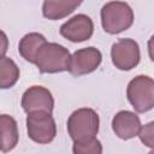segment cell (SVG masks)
<instances>
[{
  "mask_svg": "<svg viewBox=\"0 0 154 154\" xmlns=\"http://www.w3.org/2000/svg\"><path fill=\"white\" fill-rule=\"evenodd\" d=\"M71 54L67 48L55 42H45L36 53L34 64L41 73H58L69 70Z\"/></svg>",
  "mask_w": 154,
  "mask_h": 154,
  "instance_id": "1",
  "label": "cell"
},
{
  "mask_svg": "<svg viewBox=\"0 0 154 154\" xmlns=\"http://www.w3.org/2000/svg\"><path fill=\"white\" fill-rule=\"evenodd\" d=\"M66 126L73 142H84L96 137L100 128V118L93 108L82 107L71 113Z\"/></svg>",
  "mask_w": 154,
  "mask_h": 154,
  "instance_id": "2",
  "label": "cell"
},
{
  "mask_svg": "<svg viewBox=\"0 0 154 154\" xmlns=\"http://www.w3.org/2000/svg\"><path fill=\"white\" fill-rule=\"evenodd\" d=\"M101 25L108 34H119L128 30L134 23V11L125 1L113 0L101 8Z\"/></svg>",
  "mask_w": 154,
  "mask_h": 154,
  "instance_id": "3",
  "label": "cell"
},
{
  "mask_svg": "<svg viewBox=\"0 0 154 154\" xmlns=\"http://www.w3.org/2000/svg\"><path fill=\"white\" fill-rule=\"evenodd\" d=\"M126 97L134 109L144 113L154 107V81L147 75H138L126 87Z\"/></svg>",
  "mask_w": 154,
  "mask_h": 154,
  "instance_id": "4",
  "label": "cell"
},
{
  "mask_svg": "<svg viewBox=\"0 0 154 154\" xmlns=\"http://www.w3.org/2000/svg\"><path fill=\"white\" fill-rule=\"evenodd\" d=\"M25 123L28 136L31 141L38 144H48L55 138L57 124L52 113L43 111L28 113Z\"/></svg>",
  "mask_w": 154,
  "mask_h": 154,
  "instance_id": "5",
  "label": "cell"
},
{
  "mask_svg": "<svg viewBox=\"0 0 154 154\" xmlns=\"http://www.w3.org/2000/svg\"><path fill=\"white\" fill-rule=\"evenodd\" d=\"M111 59L118 70H132L138 65L141 59L138 43L132 38H119L112 45Z\"/></svg>",
  "mask_w": 154,
  "mask_h": 154,
  "instance_id": "6",
  "label": "cell"
},
{
  "mask_svg": "<svg viewBox=\"0 0 154 154\" xmlns=\"http://www.w3.org/2000/svg\"><path fill=\"white\" fill-rule=\"evenodd\" d=\"M102 61L101 52L95 47H85L77 49L70 59L69 72L75 76L79 77L83 75H88L94 72Z\"/></svg>",
  "mask_w": 154,
  "mask_h": 154,
  "instance_id": "7",
  "label": "cell"
},
{
  "mask_svg": "<svg viewBox=\"0 0 154 154\" xmlns=\"http://www.w3.org/2000/svg\"><path fill=\"white\" fill-rule=\"evenodd\" d=\"M60 35L71 42L88 41L94 32V23L91 18L84 13H78L67 19L59 29Z\"/></svg>",
  "mask_w": 154,
  "mask_h": 154,
  "instance_id": "8",
  "label": "cell"
},
{
  "mask_svg": "<svg viewBox=\"0 0 154 154\" xmlns=\"http://www.w3.org/2000/svg\"><path fill=\"white\" fill-rule=\"evenodd\" d=\"M22 107L26 114L37 111L52 113L54 108V99L47 88L42 85H31L22 96Z\"/></svg>",
  "mask_w": 154,
  "mask_h": 154,
  "instance_id": "9",
  "label": "cell"
},
{
  "mask_svg": "<svg viewBox=\"0 0 154 154\" xmlns=\"http://www.w3.org/2000/svg\"><path fill=\"white\" fill-rule=\"evenodd\" d=\"M141 128L140 117L131 111H119L112 119V130L122 140H130L137 136Z\"/></svg>",
  "mask_w": 154,
  "mask_h": 154,
  "instance_id": "10",
  "label": "cell"
},
{
  "mask_svg": "<svg viewBox=\"0 0 154 154\" xmlns=\"http://www.w3.org/2000/svg\"><path fill=\"white\" fill-rule=\"evenodd\" d=\"M83 0H45L42 5V14L51 20H58L71 14Z\"/></svg>",
  "mask_w": 154,
  "mask_h": 154,
  "instance_id": "11",
  "label": "cell"
},
{
  "mask_svg": "<svg viewBox=\"0 0 154 154\" xmlns=\"http://www.w3.org/2000/svg\"><path fill=\"white\" fill-rule=\"evenodd\" d=\"M19 140L18 124L8 114H0V150L7 153L17 146Z\"/></svg>",
  "mask_w": 154,
  "mask_h": 154,
  "instance_id": "12",
  "label": "cell"
},
{
  "mask_svg": "<svg viewBox=\"0 0 154 154\" xmlns=\"http://www.w3.org/2000/svg\"><path fill=\"white\" fill-rule=\"evenodd\" d=\"M46 41V37L40 32H29L20 38L18 45V52L22 58H24V60L34 64L37 51Z\"/></svg>",
  "mask_w": 154,
  "mask_h": 154,
  "instance_id": "13",
  "label": "cell"
},
{
  "mask_svg": "<svg viewBox=\"0 0 154 154\" xmlns=\"http://www.w3.org/2000/svg\"><path fill=\"white\" fill-rule=\"evenodd\" d=\"M19 67L8 57H0V89L13 87L19 79Z\"/></svg>",
  "mask_w": 154,
  "mask_h": 154,
  "instance_id": "14",
  "label": "cell"
},
{
  "mask_svg": "<svg viewBox=\"0 0 154 154\" xmlns=\"http://www.w3.org/2000/svg\"><path fill=\"white\" fill-rule=\"evenodd\" d=\"M72 152L75 154H101L102 144L96 137L84 142H73Z\"/></svg>",
  "mask_w": 154,
  "mask_h": 154,
  "instance_id": "15",
  "label": "cell"
},
{
  "mask_svg": "<svg viewBox=\"0 0 154 154\" xmlns=\"http://www.w3.org/2000/svg\"><path fill=\"white\" fill-rule=\"evenodd\" d=\"M137 136L140 137L141 142L144 146H147L148 148H153L154 147V123L149 122L143 126L141 125Z\"/></svg>",
  "mask_w": 154,
  "mask_h": 154,
  "instance_id": "16",
  "label": "cell"
},
{
  "mask_svg": "<svg viewBox=\"0 0 154 154\" xmlns=\"http://www.w3.org/2000/svg\"><path fill=\"white\" fill-rule=\"evenodd\" d=\"M8 49V38L7 35L0 30V57H4Z\"/></svg>",
  "mask_w": 154,
  "mask_h": 154,
  "instance_id": "17",
  "label": "cell"
}]
</instances>
